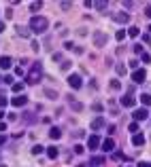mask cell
<instances>
[{
    "instance_id": "10",
    "label": "cell",
    "mask_w": 151,
    "mask_h": 167,
    "mask_svg": "<svg viewBox=\"0 0 151 167\" xmlns=\"http://www.w3.org/2000/svg\"><path fill=\"white\" fill-rule=\"evenodd\" d=\"M100 146H102V150H104V152H113V150H115V140H113V137H106Z\"/></svg>"
},
{
    "instance_id": "8",
    "label": "cell",
    "mask_w": 151,
    "mask_h": 167,
    "mask_svg": "<svg viewBox=\"0 0 151 167\" xmlns=\"http://www.w3.org/2000/svg\"><path fill=\"white\" fill-rule=\"evenodd\" d=\"M106 40H109V36H106L104 32H96V34H94V44H96V47H104Z\"/></svg>"
},
{
    "instance_id": "14",
    "label": "cell",
    "mask_w": 151,
    "mask_h": 167,
    "mask_svg": "<svg viewBox=\"0 0 151 167\" xmlns=\"http://www.w3.org/2000/svg\"><path fill=\"white\" fill-rule=\"evenodd\" d=\"M49 137L51 140H60V137H62V129H60V127H51L49 129Z\"/></svg>"
},
{
    "instance_id": "9",
    "label": "cell",
    "mask_w": 151,
    "mask_h": 167,
    "mask_svg": "<svg viewBox=\"0 0 151 167\" xmlns=\"http://www.w3.org/2000/svg\"><path fill=\"white\" fill-rule=\"evenodd\" d=\"M11 104H13V106H17V108H21V106H26V104H28V97L19 93V95H15V97L11 99Z\"/></svg>"
},
{
    "instance_id": "4",
    "label": "cell",
    "mask_w": 151,
    "mask_h": 167,
    "mask_svg": "<svg viewBox=\"0 0 151 167\" xmlns=\"http://www.w3.org/2000/svg\"><path fill=\"white\" fill-rule=\"evenodd\" d=\"M102 140L98 133H94V135H90V140H87V150H96V148H100Z\"/></svg>"
},
{
    "instance_id": "19",
    "label": "cell",
    "mask_w": 151,
    "mask_h": 167,
    "mask_svg": "<svg viewBox=\"0 0 151 167\" xmlns=\"http://www.w3.org/2000/svg\"><path fill=\"white\" fill-rule=\"evenodd\" d=\"M141 102H143V106H145V108L151 106V95H149V93H141Z\"/></svg>"
},
{
    "instance_id": "13",
    "label": "cell",
    "mask_w": 151,
    "mask_h": 167,
    "mask_svg": "<svg viewBox=\"0 0 151 167\" xmlns=\"http://www.w3.org/2000/svg\"><path fill=\"white\" fill-rule=\"evenodd\" d=\"M132 144H134V146H143V144H145V135H143V133H134V135H132Z\"/></svg>"
},
{
    "instance_id": "31",
    "label": "cell",
    "mask_w": 151,
    "mask_h": 167,
    "mask_svg": "<svg viewBox=\"0 0 151 167\" xmlns=\"http://www.w3.org/2000/svg\"><path fill=\"white\" fill-rule=\"evenodd\" d=\"M126 72H128V70H126V66H117V74H119V76H123Z\"/></svg>"
},
{
    "instance_id": "23",
    "label": "cell",
    "mask_w": 151,
    "mask_h": 167,
    "mask_svg": "<svg viewBox=\"0 0 151 167\" xmlns=\"http://www.w3.org/2000/svg\"><path fill=\"white\" fill-rule=\"evenodd\" d=\"M119 89H121V83H119L117 78H113V81H111V91H119Z\"/></svg>"
},
{
    "instance_id": "6",
    "label": "cell",
    "mask_w": 151,
    "mask_h": 167,
    "mask_svg": "<svg viewBox=\"0 0 151 167\" xmlns=\"http://www.w3.org/2000/svg\"><path fill=\"white\" fill-rule=\"evenodd\" d=\"M134 121L138 123V121H147L149 119V112H147V108H138V110H134Z\"/></svg>"
},
{
    "instance_id": "37",
    "label": "cell",
    "mask_w": 151,
    "mask_h": 167,
    "mask_svg": "<svg viewBox=\"0 0 151 167\" xmlns=\"http://www.w3.org/2000/svg\"><path fill=\"white\" fill-rule=\"evenodd\" d=\"M4 83H9V85H13V83H15V81H13V76H11V74H9V76H4Z\"/></svg>"
},
{
    "instance_id": "33",
    "label": "cell",
    "mask_w": 151,
    "mask_h": 167,
    "mask_svg": "<svg viewBox=\"0 0 151 167\" xmlns=\"http://www.w3.org/2000/svg\"><path fill=\"white\" fill-rule=\"evenodd\" d=\"M75 152H77V155H83V152H85V148H83L81 144H77V146H75Z\"/></svg>"
},
{
    "instance_id": "32",
    "label": "cell",
    "mask_w": 151,
    "mask_h": 167,
    "mask_svg": "<svg viewBox=\"0 0 151 167\" xmlns=\"http://www.w3.org/2000/svg\"><path fill=\"white\" fill-rule=\"evenodd\" d=\"M70 106H72V110H79V112H81V110H83V104H77V102H72V104H70Z\"/></svg>"
},
{
    "instance_id": "15",
    "label": "cell",
    "mask_w": 151,
    "mask_h": 167,
    "mask_svg": "<svg viewBox=\"0 0 151 167\" xmlns=\"http://www.w3.org/2000/svg\"><path fill=\"white\" fill-rule=\"evenodd\" d=\"M102 127H104V119H102V117H96V119L92 121V129L98 131V129H102Z\"/></svg>"
},
{
    "instance_id": "21",
    "label": "cell",
    "mask_w": 151,
    "mask_h": 167,
    "mask_svg": "<svg viewBox=\"0 0 151 167\" xmlns=\"http://www.w3.org/2000/svg\"><path fill=\"white\" fill-rule=\"evenodd\" d=\"M45 97H49V99H57V91H53V89H45Z\"/></svg>"
},
{
    "instance_id": "12",
    "label": "cell",
    "mask_w": 151,
    "mask_h": 167,
    "mask_svg": "<svg viewBox=\"0 0 151 167\" xmlns=\"http://www.w3.org/2000/svg\"><path fill=\"white\" fill-rule=\"evenodd\" d=\"M11 66H13V59H11L9 55H2V57H0V68H2V70H9Z\"/></svg>"
},
{
    "instance_id": "34",
    "label": "cell",
    "mask_w": 151,
    "mask_h": 167,
    "mask_svg": "<svg viewBox=\"0 0 151 167\" xmlns=\"http://www.w3.org/2000/svg\"><path fill=\"white\" fill-rule=\"evenodd\" d=\"M132 51H134V53H143V44H134Z\"/></svg>"
},
{
    "instance_id": "45",
    "label": "cell",
    "mask_w": 151,
    "mask_h": 167,
    "mask_svg": "<svg viewBox=\"0 0 151 167\" xmlns=\"http://www.w3.org/2000/svg\"><path fill=\"white\" fill-rule=\"evenodd\" d=\"M149 36H151V26H149Z\"/></svg>"
},
{
    "instance_id": "18",
    "label": "cell",
    "mask_w": 151,
    "mask_h": 167,
    "mask_svg": "<svg viewBox=\"0 0 151 167\" xmlns=\"http://www.w3.org/2000/svg\"><path fill=\"white\" fill-rule=\"evenodd\" d=\"M11 91H13V93H17V95H19V93H21V91H24V83H13V85H11Z\"/></svg>"
},
{
    "instance_id": "44",
    "label": "cell",
    "mask_w": 151,
    "mask_h": 167,
    "mask_svg": "<svg viewBox=\"0 0 151 167\" xmlns=\"http://www.w3.org/2000/svg\"><path fill=\"white\" fill-rule=\"evenodd\" d=\"M2 117H4V112H2V110H0V119H2Z\"/></svg>"
},
{
    "instance_id": "1",
    "label": "cell",
    "mask_w": 151,
    "mask_h": 167,
    "mask_svg": "<svg viewBox=\"0 0 151 167\" xmlns=\"http://www.w3.org/2000/svg\"><path fill=\"white\" fill-rule=\"evenodd\" d=\"M41 78H43V66L36 61V64L30 66V70H28V74H26V83L36 85V83H41Z\"/></svg>"
},
{
    "instance_id": "24",
    "label": "cell",
    "mask_w": 151,
    "mask_h": 167,
    "mask_svg": "<svg viewBox=\"0 0 151 167\" xmlns=\"http://www.w3.org/2000/svg\"><path fill=\"white\" fill-rule=\"evenodd\" d=\"M128 131H130V133H138V123H136V121H132V123L128 125Z\"/></svg>"
},
{
    "instance_id": "36",
    "label": "cell",
    "mask_w": 151,
    "mask_h": 167,
    "mask_svg": "<svg viewBox=\"0 0 151 167\" xmlns=\"http://www.w3.org/2000/svg\"><path fill=\"white\" fill-rule=\"evenodd\" d=\"M102 108H104L102 104H94V112H102Z\"/></svg>"
},
{
    "instance_id": "42",
    "label": "cell",
    "mask_w": 151,
    "mask_h": 167,
    "mask_svg": "<svg viewBox=\"0 0 151 167\" xmlns=\"http://www.w3.org/2000/svg\"><path fill=\"white\" fill-rule=\"evenodd\" d=\"M0 32H4V23L2 21H0Z\"/></svg>"
},
{
    "instance_id": "39",
    "label": "cell",
    "mask_w": 151,
    "mask_h": 167,
    "mask_svg": "<svg viewBox=\"0 0 151 167\" xmlns=\"http://www.w3.org/2000/svg\"><path fill=\"white\" fill-rule=\"evenodd\" d=\"M136 167H151V163H147V161H141Z\"/></svg>"
},
{
    "instance_id": "17",
    "label": "cell",
    "mask_w": 151,
    "mask_h": 167,
    "mask_svg": "<svg viewBox=\"0 0 151 167\" xmlns=\"http://www.w3.org/2000/svg\"><path fill=\"white\" fill-rule=\"evenodd\" d=\"M102 163H104V159H102V157H96V155H94V157H92V161H90L87 165H90V167H100Z\"/></svg>"
},
{
    "instance_id": "20",
    "label": "cell",
    "mask_w": 151,
    "mask_h": 167,
    "mask_svg": "<svg viewBox=\"0 0 151 167\" xmlns=\"http://www.w3.org/2000/svg\"><path fill=\"white\" fill-rule=\"evenodd\" d=\"M126 34H130V38H136V36H138V34H141V30H138V28H136V26H132V28H130V30H128V32H126Z\"/></svg>"
},
{
    "instance_id": "35",
    "label": "cell",
    "mask_w": 151,
    "mask_h": 167,
    "mask_svg": "<svg viewBox=\"0 0 151 167\" xmlns=\"http://www.w3.org/2000/svg\"><path fill=\"white\" fill-rule=\"evenodd\" d=\"M6 104H9V99H6V97H4V95H0V108H4V106H6Z\"/></svg>"
},
{
    "instance_id": "29",
    "label": "cell",
    "mask_w": 151,
    "mask_h": 167,
    "mask_svg": "<svg viewBox=\"0 0 151 167\" xmlns=\"http://www.w3.org/2000/svg\"><path fill=\"white\" fill-rule=\"evenodd\" d=\"M141 59H143L145 64H149V61H151V55H149V53H141Z\"/></svg>"
},
{
    "instance_id": "11",
    "label": "cell",
    "mask_w": 151,
    "mask_h": 167,
    "mask_svg": "<svg viewBox=\"0 0 151 167\" xmlns=\"http://www.w3.org/2000/svg\"><path fill=\"white\" fill-rule=\"evenodd\" d=\"M113 19H115L117 23H128V21H130V15H128L126 11H121V13H117V15H115Z\"/></svg>"
},
{
    "instance_id": "25",
    "label": "cell",
    "mask_w": 151,
    "mask_h": 167,
    "mask_svg": "<svg viewBox=\"0 0 151 167\" xmlns=\"http://www.w3.org/2000/svg\"><path fill=\"white\" fill-rule=\"evenodd\" d=\"M113 159H115V161H128V157H126L123 152H115V155H113Z\"/></svg>"
},
{
    "instance_id": "28",
    "label": "cell",
    "mask_w": 151,
    "mask_h": 167,
    "mask_svg": "<svg viewBox=\"0 0 151 167\" xmlns=\"http://www.w3.org/2000/svg\"><path fill=\"white\" fill-rule=\"evenodd\" d=\"M70 66H72L70 61H62V66H60V68H62L64 72H68V70H70Z\"/></svg>"
},
{
    "instance_id": "22",
    "label": "cell",
    "mask_w": 151,
    "mask_h": 167,
    "mask_svg": "<svg viewBox=\"0 0 151 167\" xmlns=\"http://www.w3.org/2000/svg\"><path fill=\"white\" fill-rule=\"evenodd\" d=\"M126 36H128V34H126V30H117V32H115V40H123V38H126Z\"/></svg>"
},
{
    "instance_id": "2",
    "label": "cell",
    "mask_w": 151,
    "mask_h": 167,
    "mask_svg": "<svg viewBox=\"0 0 151 167\" xmlns=\"http://www.w3.org/2000/svg\"><path fill=\"white\" fill-rule=\"evenodd\" d=\"M47 28H49V21H47L43 15H32V17H30V30H32V32L43 34Z\"/></svg>"
},
{
    "instance_id": "27",
    "label": "cell",
    "mask_w": 151,
    "mask_h": 167,
    "mask_svg": "<svg viewBox=\"0 0 151 167\" xmlns=\"http://www.w3.org/2000/svg\"><path fill=\"white\" fill-rule=\"evenodd\" d=\"M106 6H109V2H104V0H100V2H96V9H98V11H104Z\"/></svg>"
},
{
    "instance_id": "40",
    "label": "cell",
    "mask_w": 151,
    "mask_h": 167,
    "mask_svg": "<svg viewBox=\"0 0 151 167\" xmlns=\"http://www.w3.org/2000/svg\"><path fill=\"white\" fill-rule=\"evenodd\" d=\"M4 142H6V135H0V146H2Z\"/></svg>"
},
{
    "instance_id": "7",
    "label": "cell",
    "mask_w": 151,
    "mask_h": 167,
    "mask_svg": "<svg viewBox=\"0 0 151 167\" xmlns=\"http://www.w3.org/2000/svg\"><path fill=\"white\" fill-rule=\"evenodd\" d=\"M145 78H147V72H145V70H141V68H138V70H134V72H132V81H134L136 85H141Z\"/></svg>"
},
{
    "instance_id": "3",
    "label": "cell",
    "mask_w": 151,
    "mask_h": 167,
    "mask_svg": "<svg viewBox=\"0 0 151 167\" xmlns=\"http://www.w3.org/2000/svg\"><path fill=\"white\" fill-rule=\"evenodd\" d=\"M134 102H136V99H134L132 91H126V93L121 95V99H119V104H121L123 108H132V106H134Z\"/></svg>"
},
{
    "instance_id": "30",
    "label": "cell",
    "mask_w": 151,
    "mask_h": 167,
    "mask_svg": "<svg viewBox=\"0 0 151 167\" xmlns=\"http://www.w3.org/2000/svg\"><path fill=\"white\" fill-rule=\"evenodd\" d=\"M41 6H43V2H32V4H30V9H32V11H39Z\"/></svg>"
},
{
    "instance_id": "38",
    "label": "cell",
    "mask_w": 151,
    "mask_h": 167,
    "mask_svg": "<svg viewBox=\"0 0 151 167\" xmlns=\"http://www.w3.org/2000/svg\"><path fill=\"white\" fill-rule=\"evenodd\" d=\"M145 15H147V17H151V4H147V6H145Z\"/></svg>"
},
{
    "instance_id": "16",
    "label": "cell",
    "mask_w": 151,
    "mask_h": 167,
    "mask_svg": "<svg viewBox=\"0 0 151 167\" xmlns=\"http://www.w3.org/2000/svg\"><path fill=\"white\" fill-rule=\"evenodd\" d=\"M45 150H47V157H49V159H57V157H60V150H57L55 146H47Z\"/></svg>"
},
{
    "instance_id": "26",
    "label": "cell",
    "mask_w": 151,
    "mask_h": 167,
    "mask_svg": "<svg viewBox=\"0 0 151 167\" xmlns=\"http://www.w3.org/2000/svg\"><path fill=\"white\" fill-rule=\"evenodd\" d=\"M41 152H45V148H43L41 144H36V146L32 148V155H41Z\"/></svg>"
},
{
    "instance_id": "43",
    "label": "cell",
    "mask_w": 151,
    "mask_h": 167,
    "mask_svg": "<svg viewBox=\"0 0 151 167\" xmlns=\"http://www.w3.org/2000/svg\"><path fill=\"white\" fill-rule=\"evenodd\" d=\"M79 167H90V165H87V163H83V165H79Z\"/></svg>"
},
{
    "instance_id": "41",
    "label": "cell",
    "mask_w": 151,
    "mask_h": 167,
    "mask_svg": "<svg viewBox=\"0 0 151 167\" xmlns=\"http://www.w3.org/2000/svg\"><path fill=\"white\" fill-rule=\"evenodd\" d=\"M4 129H6V125H4V123H0V131H4Z\"/></svg>"
},
{
    "instance_id": "5",
    "label": "cell",
    "mask_w": 151,
    "mask_h": 167,
    "mask_svg": "<svg viewBox=\"0 0 151 167\" xmlns=\"http://www.w3.org/2000/svg\"><path fill=\"white\" fill-rule=\"evenodd\" d=\"M68 85H70V89H81L83 87V78L79 74H70L68 76Z\"/></svg>"
}]
</instances>
